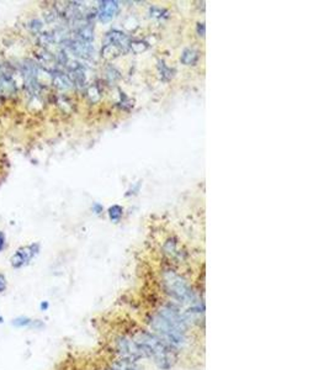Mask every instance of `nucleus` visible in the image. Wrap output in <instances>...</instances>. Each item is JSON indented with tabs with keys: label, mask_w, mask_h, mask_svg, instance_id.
<instances>
[{
	"label": "nucleus",
	"mask_w": 329,
	"mask_h": 370,
	"mask_svg": "<svg viewBox=\"0 0 329 370\" xmlns=\"http://www.w3.org/2000/svg\"><path fill=\"white\" fill-rule=\"evenodd\" d=\"M188 317L180 308L174 305H166L151 321V328L154 335L169 345L183 347L186 343Z\"/></svg>",
	"instance_id": "obj_1"
},
{
	"label": "nucleus",
	"mask_w": 329,
	"mask_h": 370,
	"mask_svg": "<svg viewBox=\"0 0 329 370\" xmlns=\"http://www.w3.org/2000/svg\"><path fill=\"white\" fill-rule=\"evenodd\" d=\"M163 280L166 293L178 303L189 306L188 311L184 312L188 320H190V316L202 313L203 306L197 301L195 293L188 284V281L184 280L179 274L173 270L165 271L163 275Z\"/></svg>",
	"instance_id": "obj_2"
},
{
	"label": "nucleus",
	"mask_w": 329,
	"mask_h": 370,
	"mask_svg": "<svg viewBox=\"0 0 329 370\" xmlns=\"http://www.w3.org/2000/svg\"><path fill=\"white\" fill-rule=\"evenodd\" d=\"M143 349L146 358H152L161 369H170L176 360L173 347L152 333L142 332L136 338Z\"/></svg>",
	"instance_id": "obj_3"
},
{
	"label": "nucleus",
	"mask_w": 329,
	"mask_h": 370,
	"mask_svg": "<svg viewBox=\"0 0 329 370\" xmlns=\"http://www.w3.org/2000/svg\"><path fill=\"white\" fill-rule=\"evenodd\" d=\"M117 350L121 354L122 359L132 363L137 362L142 358H146L139 343L136 339H131V338L124 337L117 340Z\"/></svg>",
	"instance_id": "obj_4"
},
{
	"label": "nucleus",
	"mask_w": 329,
	"mask_h": 370,
	"mask_svg": "<svg viewBox=\"0 0 329 370\" xmlns=\"http://www.w3.org/2000/svg\"><path fill=\"white\" fill-rule=\"evenodd\" d=\"M41 246L38 243H31L28 246H23L15 251L11 256L10 264L14 269H21L28 266L38 253H40Z\"/></svg>",
	"instance_id": "obj_5"
},
{
	"label": "nucleus",
	"mask_w": 329,
	"mask_h": 370,
	"mask_svg": "<svg viewBox=\"0 0 329 370\" xmlns=\"http://www.w3.org/2000/svg\"><path fill=\"white\" fill-rule=\"evenodd\" d=\"M21 72H23L24 79H25V85L29 90L33 93H36L40 88L38 85V67L36 63L33 61H24V65L21 67Z\"/></svg>",
	"instance_id": "obj_6"
},
{
	"label": "nucleus",
	"mask_w": 329,
	"mask_h": 370,
	"mask_svg": "<svg viewBox=\"0 0 329 370\" xmlns=\"http://www.w3.org/2000/svg\"><path fill=\"white\" fill-rule=\"evenodd\" d=\"M119 13V3L115 0H104L99 3V11H98V18L102 23L112 20Z\"/></svg>",
	"instance_id": "obj_7"
},
{
	"label": "nucleus",
	"mask_w": 329,
	"mask_h": 370,
	"mask_svg": "<svg viewBox=\"0 0 329 370\" xmlns=\"http://www.w3.org/2000/svg\"><path fill=\"white\" fill-rule=\"evenodd\" d=\"M105 42H106L105 45L116 46V47H119L120 50L122 51V53H124L130 50V43H131V40H130L129 36L125 35L122 31L112 30L106 35Z\"/></svg>",
	"instance_id": "obj_8"
},
{
	"label": "nucleus",
	"mask_w": 329,
	"mask_h": 370,
	"mask_svg": "<svg viewBox=\"0 0 329 370\" xmlns=\"http://www.w3.org/2000/svg\"><path fill=\"white\" fill-rule=\"evenodd\" d=\"M70 50H72L73 53H75L77 56H80V57H89V56H92V52H93V47L90 43H87V42H83V41H79V40H75V41H72L69 45Z\"/></svg>",
	"instance_id": "obj_9"
},
{
	"label": "nucleus",
	"mask_w": 329,
	"mask_h": 370,
	"mask_svg": "<svg viewBox=\"0 0 329 370\" xmlns=\"http://www.w3.org/2000/svg\"><path fill=\"white\" fill-rule=\"evenodd\" d=\"M78 40L83 41V42L90 43L94 40V28L92 24H85L78 29Z\"/></svg>",
	"instance_id": "obj_10"
},
{
	"label": "nucleus",
	"mask_w": 329,
	"mask_h": 370,
	"mask_svg": "<svg viewBox=\"0 0 329 370\" xmlns=\"http://www.w3.org/2000/svg\"><path fill=\"white\" fill-rule=\"evenodd\" d=\"M52 78H53V84H55L57 88H60V89H68V88H70L72 82H70L69 77L63 74L62 72H55L52 74Z\"/></svg>",
	"instance_id": "obj_11"
},
{
	"label": "nucleus",
	"mask_w": 329,
	"mask_h": 370,
	"mask_svg": "<svg viewBox=\"0 0 329 370\" xmlns=\"http://www.w3.org/2000/svg\"><path fill=\"white\" fill-rule=\"evenodd\" d=\"M198 53L194 48H185L181 55V62L186 66H193L197 62Z\"/></svg>",
	"instance_id": "obj_12"
},
{
	"label": "nucleus",
	"mask_w": 329,
	"mask_h": 370,
	"mask_svg": "<svg viewBox=\"0 0 329 370\" xmlns=\"http://www.w3.org/2000/svg\"><path fill=\"white\" fill-rule=\"evenodd\" d=\"M121 53L122 51L114 45H105L101 50L102 57L106 58V60H114V58H116Z\"/></svg>",
	"instance_id": "obj_13"
},
{
	"label": "nucleus",
	"mask_w": 329,
	"mask_h": 370,
	"mask_svg": "<svg viewBox=\"0 0 329 370\" xmlns=\"http://www.w3.org/2000/svg\"><path fill=\"white\" fill-rule=\"evenodd\" d=\"M110 370H139V369L132 362L121 359V360H119V362L114 363V364L111 365V368H110Z\"/></svg>",
	"instance_id": "obj_14"
},
{
	"label": "nucleus",
	"mask_w": 329,
	"mask_h": 370,
	"mask_svg": "<svg viewBox=\"0 0 329 370\" xmlns=\"http://www.w3.org/2000/svg\"><path fill=\"white\" fill-rule=\"evenodd\" d=\"M130 48H131L134 53H141V52H144V51L148 48V45H147L144 41L136 40V41H131V43H130Z\"/></svg>",
	"instance_id": "obj_15"
},
{
	"label": "nucleus",
	"mask_w": 329,
	"mask_h": 370,
	"mask_svg": "<svg viewBox=\"0 0 329 370\" xmlns=\"http://www.w3.org/2000/svg\"><path fill=\"white\" fill-rule=\"evenodd\" d=\"M122 212H124V210H122L121 206H119V205H114V206H111L109 209L110 219H111L112 221L117 222L120 219H121Z\"/></svg>",
	"instance_id": "obj_16"
},
{
	"label": "nucleus",
	"mask_w": 329,
	"mask_h": 370,
	"mask_svg": "<svg viewBox=\"0 0 329 370\" xmlns=\"http://www.w3.org/2000/svg\"><path fill=\"white\" fill-rule=\"evenodd\" d=\"M159 69H161L162 77L165 78V79H169V78L173 77V70H171L170 68L166 67V66L164 65V62H159Z\"/></svg>",
	"instance_id": "obj_17"
},
{
	"label": "nucleus",
	"mask_w": 329,
	"mask_h": 370,
	"mask_svg": "<svg viewBox=\"0 0 329 370\" xmlns=\"http://www.w3.org/2000/svg\"><path fill=\"white\" fill-rule=\"evenodd\" d=\"M6 289H8V280H6V276L0 271V294L4 293Z\"/></svg>",
	"instance_id": "obj_18"
},
{
	"label": "nucleus",
	"mask_w": 329,
	"mask_h": 370,
	"mask_svg": "<svg viewBox=\"0 0 329 370\" xmlns=\"http://www.w3.org/2000/svg\"><path fill=\"white\" fill-rule=\"evenodd\" d=\"M88 93H89V97H90V99H92V100H93V97H95L94 98L95 101H97V100H99L100 93H99V90H98L97 87H90L89 88V92H88Z\"/></svg>",
	"instance_id": "obj_19"
},
{
	"label": "nucleus",
	"mask_w": 329,
	"mask_h": 370,
	"mask_svg": "<svg viewBox=\"0 0 329 370\" xmlns=\"http://www.w3.org/2000/svg\"><path fill=\"white\" fill-rule=\"evenodd\" d=\"M5 244H6L5 235H4V232L0 231V252L4 251V248H5Z\"/></svg>",
	"instance_id": "obj_20"
},
{
	"label": "nucleus",
	"mask_w": 329,
	"mask_h": 370,
	"mask_svg": "<svg viewBox=\"0 0 329 370\" xmlns=\"http://www.w3.org/2000/svg\"><path fill=\"white\" fill-rule=\"evenodd\" d=\"M197 35L198 36H205V24L198 23L197 24Z\"/></svg>",
	"instance_id": "obj_21"
},
{
	"label": "nucleus",
	"mask_w": 329,
	"mask_h": 370,
	"mask_svg": "<svg viewBox=\"0 0 329 370\" xmlns=\"http://www.w3.org/2000/svg\"><path fill=\"white\" fill-rule=\"evenodd\" d=\"M93 209H94V211H97V214H100V212L102 211V206L100 204H95L94 206H93Z\"/></svg>",
	"instance_id": "obj_22"
},
{
	"label": "nucleus",
	"mask_w": 329,
	"mask_h": 370,
	"mask_svg": "<svg viewBox=\"0 0 329 370\" xmlns=\"http://www.w3.org/2000/svg\"><path fill=\"white\" fill-rule=\"evenodd\" d=\"M48 306H50V305H48V303H41V308H42L43 311L47 310Z\"/></svg>",
	"instance_id": "obj_23"
},
{
	"label": "nucleus",
	"mask_w": 329,
	"mask_h": 370,
	"mask_svg": "<svg viewBox=\"0 0 329 370\" xmlns=\"http://www.w3.org/2000/svg\"><path fill=\"white\" fill-rule=\"evenodd\" d=\"M1 322H3V317H1V316H0V323H1Z\"/></svg>",
	"instance_id": "obj_24"
}]
</instances>
